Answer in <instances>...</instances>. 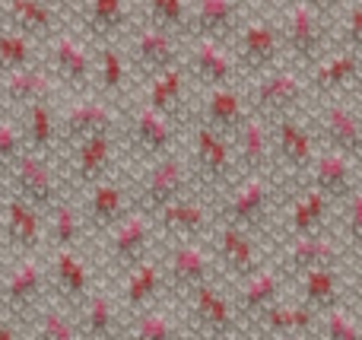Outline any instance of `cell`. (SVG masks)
Masks as SVG:
<instances>
[{"instance_id":"cell-1","label":"cell","mask_w":362,"mask_h":340,"mask_svg":"<svg viewBox=\"0 0 362 340\" xmlns=\"http://www.w3.org/2000/svg\"><path fill=\"white\" fill-rule=\"evenodd\" d=\"M280 32H283V51L296 64H302V67H315L327 54L325 51L327 48V16L312 10V6L299 4V0H293L286 6Z\"/></svg>"},{"instance_id":"cell-2","label":"cell","mask_w":362,"mask_h":340,"mask_svg":"<svg viewBox=\"0 0 362 340\" xmlns=\"http://www.w3.org/2000/svg\"><path fill=\"white\" fill-rule=\"evenodd\" d=\"M235 57L238 70L251 76H261L267 70L280 67V57H283V32L280 23L267 16H255V19H242L235 32Z\"/></svg>"},{"instance_id":"cell-3","label":"cell","mask_w":362,"mask_h":340,"mask_svg":"<svg viewBox=\"0 0 362 340\" xmlns=\"http://www.w3.org/2000/svg\"><path fill=\"white\" fill-rule=\"evenodd\" d=\"M305 95L308 83L293 67H274L257 76L248 93V105L255 108L257 118H283V115H296Z\"/></svg>"},{"instance_id":"cell-4","label":"cell","mask_w":362,"mask_h":340,"mask_svg":"<svg viewBox=\"0 0 362 340\" xmlns=\"http://www.w3.org/2000/svg\"><path fill=\"white\" fill-rule=\"evenodd\" d=\"M45 45H48L51 76L61 80L67 89L86 93V89L93 86V76H95V61H93L86 45L67 29H57Z\"/></svg>"},{"instance_id":"cell-5","label":"cell","mask_w":362,"mask_h":340,"mask_svg":"<svg viewBox=\"0 0 362 340\" xmlns=\"http://www.w3.org/2000/svg\"><path fill=\"white\" fill-rule=\"evenodd\" d=\"M127 61L140 70V74L150 80V76L163 74L169 67L181 64V35L169 29H159V25H140L131 38V57Z\"/></svg>"},{"instance_id":"cell-6","label":"cell","mask_w":362,"mask_h":340,"mask_svg":"<svg viewBox=\"0 0 362 340\" xmlns=\"http://www.w3.org/2000/svg\"><path fill=\"white\" fill-rule=\"evenodd\" d=\"M356 83H362V57L353 54L350 48L325 54L308 76V89H315L325 99H340V93L353 89Z\"/></svg>"},{"instance_id":"cell-7","label":"cell","mask_w":362,"mask_h":340,"mask_svg":"<svg viewBox=\"0 0 362 340\" xmlns=\"http://www.w3.org/2000/svg\"><path fill=\"white\" fill-rule=\"evenodd\" d=\"M191 67H187V76L200 83L204 89L213 86H232L238 74V64L232 57V51L226 48L223 42H213V38H194L191 45Z\"/></svg>"},{"instance_id":"cell-8","label":"cell","mask_w":362,"mask_h":340,"mask_svg":"<svg viewBox=\"0 0 362 340\" xmlns=\"http://www.w3.org/2000/svg\"><path fill=\"white\" fill-rule=\"evenodd\" d=\"M242 25V4L238 0H191V32L194 38L229 42Z\"/></svg>"},{"instance_id":"cell-9","label":"cell","mask_w":362,"mask_h":340,"mask_svg":"<svg viewBox=\"0 0 362 340\" xmlns=\"http://www.w3.org/2000/svg\"><path fill=\"white\" fill-rule=\"evenodd\" d=\"M57 95V83L48 67L35 64L25 70H13V74H0V99L10 105L29 108V105H51Z\"/></svg>"},{"instance_id":"cell-10","label":"cell","mask_w":362,"mask_h":340,"mask_svg":"<svg viewBox=\"0 0 362 340\" xmlns=\"http://www.w3.org/2000/svg\"><path fill=\"white\" fill-rule=\"evenodd\" d=\"M200 118L206 127L219 134H235L248 121V99L235 86H213L204 89L200 99Z\"/></svg>"},{"instance_id":"cell-11","label":"cell","mask_w":362,"mask_h":340,"mask_svg":"<svg viewBox=\"0 0 362 340\" xmlns=\"http://www.w3.org/2000/svg\"><path fill=\"white\" fill-rule=\"evenodd\" d=\"M321 137L331 140L337 153H353L362 146V115L346 99H327L318 115Z\"/></svg>"},{"instance_id":"cell-12","label":"cell","mask_w":362,"mask_h":340,"mask_svg":"<svg viewBox=\"0 0 362 340\" xmlns=\"http://www.w3.org/2000/svg\"><path fill=\"white\" fill-rule=\"evenodd\" d=\"M115 102L102 95H76L64 115V134L74 140L93 137V134H112L115 127Z\"/></svg>"},{"instance_id":"cell-13","label":"cell","mask_w":362,"mask_h":340,"mask_svg":"<svg viewBox=\"0 0 362 340\" xmlns=\"http://www.w3.org/2000/svg\"><path fill=\"white\" fill-rule=\"evenodd\" d=\"M6 25L35 42H48L61 25H57V10L51 0H4Z\"/></svg>"},{"instance_id":"cell-14","label":"cell","mask_w":362,"mask_h":340,"mask_svg":"<svg viewBox=\"0 0 362 340\" xmlns=\"http://www.w3.org/2000/svg\"><path fill=\"white\" fill-rule=\"evenodd\" d=\"M146 108L159 112L163 118H178L181 108L187 105V67L178 64V67H169L163 74L150 76L146 80V99H144Z\"/></svg>"},{"instance_id":"cell-15","label":"cell","mask_w":362,"mask_h":340,"mask_svg":"<svg viewBox=\"0 0 362 340\" xmlns=\"http://www.w3.org/2000/svg\"><path fill=\"white\" fill-rule=\"evenodd\" d=\"M131 25L127 0H83V29L95 42H115Z\"/></svg>"},{"instance_id":"cell-16","label":"cell","mask_w":362,"mask_h":340,"mask_svg":"<svg viewBox=\"0 0 362 340\" xmlns=\"http://www.w3.org/2000/svg\"><path fill=\"white\" fill-rule=\"evenodd\" d=\"M131 61L127 54L118 48L115 42H102L99 45V57H95V80H99V89L105 93V99H121L131 86Z\"/></svg>"},{"instance_id":"cell-17","label":"cell","mask_w":362,"mask_h":340,"mask_svg":"<svg viewBox=\"0 0 362 340\" xmlns=\"http://www.w3.org/2000/svg\"><path fill=\"white\" fill-rule=\"evenodd\" d=\"M274 140L276 150L286 163L293 165H305L312 159V134L302 124L296 115H283V118H274Z\"/></svg>"},{"instance_id":"cell-18","label":"cell","mask_w":362,"mask_h":340,"mask_svg":"<svg viewBox=\"0 0 362 340\" xmlns=\"http://www.w3.org/2000/svg\"><path fill=\"white\" fill-rule=\"evenodd\" d=\"M38 64V42L16 29H0V74L25 70Z\"/></svg>"},{"instance_id":"cell-19","label":"cell","mask_w":362,"mask_h":340,"mask_svg":"<svg viewBox=\"0 0 362 340\" xmlns=\"http://www.w3.org/2000/svg\"><path fill=\"white\" fill-rule=\"evenodd\" d=\"M134 137H137V143L144 150L163 153L172 143V121L163 118L159 112H153V108L140 105L137 115H134Z\"/></svg>"},{"instance_id":"cell-20","label":"cell","mask_w":362,"mask_h":340,"mask_svg":"<svg viewBox=\"0 0 362 340\" xmlns=\"http://www.w3.org/2000/svg\"><path fill=\"white\" fill-rule=\"evenodd\" d=\"M146 23L181 35L191 32V0H144Z\"/></svg>"},{"instance_id":"cell-21","label":"cell","mask_w":362,"mask_h":340,"mask_svg":"<svg viewBox=\"0 0 362 340\" xmlns=\"http://www.w3.org/2000/svg\"><path fill=\"white\" fill-rule=\"evenodd\" d=\"M23 137L29 140L35 150H48L57 137V118L51 105H29L23 108Z\"/></svg>"},{"instance_id":"cell-22","label":"cell","mask_w":362,"mask_h":340,"mask_svg":"<svg viewBox=\"0 0 362 340\" xmlns=\"http://www.w3.org/2000/svg\"><path fill=\"white\" fill-rule=\"evenodd\" d=\"M194 143H197V159L206 165V172H226L229 169L232 156H229V140H226V134L200 124L197 134H194Z\"/></svg>"},{"instance_id":"cell-23","label":"cell","mask_w":362,"mask_h":340,"mask_svg":"<svg viewBox=\"0 0 362 340\" xmlns=\"http://www.w3.org/2000/svg\"><path fill=\"white\" fill-rule=\"evenodd\" d=\"M235 140H238V153H242L245 163L248 165L264 163V156H267V150H270V137H267V127H264V118L248 115V121L235 131Z\"/></svg>"},{"instance_id":"cell-24","label":"cell","mask_w":362,"mask_h":340,"mask_svg":"<svg viewBox=\"0 0 362 340\" xmlns=\"http://www.w3.org/2000/svg\"><path fill=\"white\" fill-rule=\"evenodd\" d=\"M108 153H112V134H93L83 137L76 146V169L83 175H99L108 165Z\"/></svg>"},{"instance_id":"cell-25","label":"cell","mask_w":362,"mask_h":340,"mask_svg":"<svg viewBox=\"0 0 362 340\" xmlns=\"http://www.w3.org/2000/svg\"><path fill=\"white\" fill-rule=\"evenodd\" d=\"M16 178L23 182V188L29 191L32 197H45L51 191V169L42 156H35V153H25V156L19 159Z\"/></svg>"},{"instance_id":"cell-26","label":"cell","mask_w":362,"mask_h":340,"mask_svg":"<svg viewBox=\"0 0 362 340\" xmlns=\"http://www.w3.org/2000/svg\"><path fill=\"white\" fill-rule=\"evenodd\" d=\"M181 178H185V169H181L178 159H165L150 175V194L156 201H165V197H172L181 188Z\"/></svg>"},{"instance_id":"cell-27","label":"cell","mask_w":362,"mask_h":340,"mask_svg":"<svg viewBox=\"0 0 362 340\" xmlns=\"http://www.w3.org/2000/svg\"><path fill=\"white\" fill-rule=\"evenodd\" d=\"M344 42L353 54L362 57V0L346 6V16H344Z\"/></svg>"},{"instance_id":"cell-28","label":"cell","mask_w":362,"mask_h":340,"mask_svg":"<svg viewBox=\"0 0 362 340\" xmlns=\"http://www.w3.org/2000/svg\"><path fill=\"white\" fill-rule=\"evenodd\" d=\"M346 156L344 153H327V156H321L318 163V178L325 184H344L346 182Z\"/></svg>"},{"instance_id":"cell-29","label":"cell","mask_w":362,"mask_h":340,"mask_svg":"<svg viewBox=\"0 0 362 340\" xmlns=\"http://www.w3.org/2000/svg\"><path fill=\"white\" fill-rule=\"evenodd\" d=\"M19 143H23V131H19L10 118H0V163L16 156Z\"/></svg>"},{"instance_id":"cell-30","label":"cell","mask_w":362,"mask_h":340,"mask_svg":"<svg viewBox=\"0 0 362 340\" xmlns=\"http://www.w3.org/2000/svg\"><path fill=\"white\" fill-rule=\"evenodd\" d=\"M115 207H118V194H115L112 188L99 191V197H95V210H99V213H112Z\"/></svg>"},{"instance_id":"cell-31","label":"cell","mask_w":362,"mask_h":340,"mask_svg":"<svg viewBox=\"0 0 362 340\" xmlns=\"http://www.w3.org/2000/svg\"><path fill=\"white\" fill-rule=\"evenodd\" d=\"M172 220L178 223V226H194V223H197V210L194 207H172Z\"/></svg>"},{"instance_id":"cell-32","label":"cell","mask_w":362,"mask_h":340,"mask_svg":"<svg viewBox=\"0 0 362 340\" xmlns=\"http://www.w3.org/2000/svg\"><path fill=\"white\" fill-rule=\"evenodd\" d=\"M299 4H305V6H312V10H318V13H325V16H331V10L340 4V0H299Z\"/></svg>"},{"instance_id":"cell-33","label":"cell","mask_w":362,"mask_h":340,"mask_svg":"<svg viewBox=\"0 0 362 340\" xmlns=\"http://www.w3.org/2000/svg\"><path fill=\"white\" fill-rule=\"evenodd\" d=\"M353 223H356V226L362 229V204H359V207H356V216H353Z\"/></svg>"},{"instance_id":"cell-34","label":"cell","mask_w":362,"mask_h":340,"mask_svg":"<svg viewBox=\"0 0 362 340\" xmlns=\"http://www.w3.org/2000/svg\"><path fill=\"white\" fill-rule=\"evenodd\" d=\"M51 4H67V0H51Z\"/></svg>"},{"instance_id":"cell-35","label":"cell","mask_w":362,"mask_h":340,"mask_svg":"<svg viewBox=\"0 0 362 340\" xmlns=\"http://www.w3.org/2000/svg\"><path fill=\"white\" fill-rule=\"evenodd\" d=\"M238 4H245V0H238Z\"/></svg>"}]
</instances>
